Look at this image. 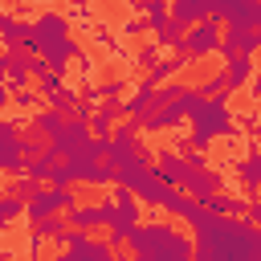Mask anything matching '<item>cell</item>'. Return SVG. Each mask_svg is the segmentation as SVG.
Segmentation results:
<instances>
[{
    "instance_id": "obj_1",
    "label": "cell",
    "mask_w": 261,
    "mask_h": 261,
    "mask_svg": "<svg viewBox=\"0 0 261 261\" xmlns=\"http://www.w3.org/2000/svg\"><path fill=\"white\" fill-rule=\"evenodd\" d=\"M196 261H261V228L208 212L196 224Z\"/></svg>"
},
{
    "instance_id": "obj_2",
    "label": "cell",
    "mask_w": 261,
    "mask_h": 261,
    "mask_svg": "<svg viewBox=\"0 0 261 261\" xmlns=\"http://www.w3.org/2000/svg\"><path fill=\"white\" fill-rule=\"evenodd\" d=\"M33 53H41V57L49 61V69L65 77L69 61L82 57V45L69 37V20H65V16L41 12V16L33 20Z\"/></svg>"
},
{
    "instance_id": "obj_3",
    "label": "cell",
    "mask_w": 261,
    "mask_h": 261,
    "mask_svg": "<svg viewBox=\"0 0 261 261\" xmlns=\"http://www.w3.org/2000/svg\"><path fill=\"white\" fill-rule=\"evenodd\" d=\"M126 249H135V257H179L192 261V241L184 232H175V224H139L126 241Z\"/></svg>"
},
{
    "instance_id": "obj_4",
    "label": "cell",
    "mask_w": 261,
    "mask_h": 261,
    "mask_svg": "<svg viewBox=\"0 0 261 261\" xmlns=\"http://www.w3.org/2000/svg\"><path fill=\"white\" fill-rule=\"evenodd\" d=\"M188 122H192V143H196V151H204L212 139L237 130V118H232V110H228L224 98H204L200 110L188 114Z\"/></svg>"
},
{
    "instance_id": "obj_5",
    "label": "cell",
    "mask_w": 261,
    "mask_h": 261,
    "mask_svg": "<svg viewBox=\"0 0 261 261\" xmlns=\"http://www.w3.org/2000/svg\"><path fill=\"white\" fill-rule=\"evenodd\" d=\"M77 208V192L73 188H53V184H45L29 204H24V220H29V228L33 224H41V220H49V216H65V212H73Z\"/></svg>"
},
{
    "instance_id": "obj_6",
    "label": "cell",
    "mask_w": 261,
    "mask_h": 261,
    "mask_svg": "<svg viewBox=\"0 0 261 261\" xmlns=\"http://www.w3.org/2000/svg\"><path fill=\"white\" fill-rule=\"evenodd\" d=\"M110 196H114V220L106 224V241L118 249V245H126L130 232L139 228V200H135L130 188H114Z\"/></svg>"
},
{
    "instance_id": "obj_7",
    "label": "cell",
    "mask_w": 261,
    "mask_h": 261,
    "mask_svg": "<svg viewBox=\"0 0 261 261\" xmlns=\"http://www.w3.org/2000/svg\"><path fill=\"white\" fill-rule=\"evenodd\" d=\"M179 192L192 196V200H200V204L220 192V175L208 167L204 151H192V155H188V171H184V179H179Z\"/></svg>"
},
{
    "instance_id": "obj_8",
    "label": "cell",
    "mask_w": 261,
    "mask_h": 261,
    "mask_svg": "<svg viewBox=\"0 0 261 261\" xmlns=\"http://www.w3.org/2000/svg\"><path fill=\"white\" fill-rule=\"evenodd\" d=\"M20 122L16 118H8V114H0V171L4 175H24V151H20Z\"/></svg>"
},
{
    "instance_id": "obj_9",
    "label": "cell",
    "mask_w": 261,
    "mask_h": 261,
    "mask_svg": "<svg viewBox=\"0 0 261 261\" xmlns=\"http://www.w3.org/2000/svg\"><path fill=\"white\" fill-rule=\"evenodd\" d=\"M220 37H224V24L208 16V20H200V24L188 29L179 53H184V57H196V61H200V57H212V53H220Z\"/></svg>"
},
{
    "instance_id": "obj_10",
    "label": "cell",
    "mask_w": 261,
    "mask_h": 261,
    "mask_svg": "<svg viewBox=\"0 0 261 261\" xmlns=\"http://www.w3.org/2000/svg\"><path fill=\"white\" fill-rule=\"evenodd\" d=\"M33 49H4L0 53V82L16 94V90H29V77H33Z\"/></svg>"
},
{
    "instance_id": "obj_11",
    "label": "cell",
    "mask_w": 261,
    "mask_h": 261,
    "mask_svg": "<svg viewBox=\"0 0 261 261\" xmlns=\"http://www.w3.org/2000/svg\"><path fill=\"white\" fill-rule=\"evenodd\" d=\"M94 139V130H90V122H82V118H65V126L49 139V151L53 155H61V159H73V155H82L86 151V143Z\"/></svg>"
},
{
    "instance_id": "obj_12",
    "label": "cell",
    "mask_w": 261,
    "mask_h": 261,
    "mask_svg": "<svg viewBox=\"0 0 261 261\" xmlns=\"http://www.w3.org/2000/svg\"><path fill=\"white\" fill-rule=\"evenodd\" d=\"M110 220H114V196H102L98 204H77V208L65 216L69 228H86V232H90V228H106Z\"/></svg>"
},
{
    "instance_id": "obj_13",
    "label": "cell",
    "mask_w": 261,
    "mask_h": 261,
    "mask_svg": "<svg viewBox=\"0 0 261 261\" xmlns=\"http://www.w3.org/2000/svg\"><path fill=\"white\" fill-rule=\"evenodd\" d=\"M253 49H261V33L257 29H224V37H220V57L224 61H232L241 53L253 57Z\"/></svg>"
},
{
    "instance_id": "obj_14",
    "label": "cell",
    "mask_w": 261,
    "mask_h": 261,
    "mask_svg": "<svg viewBox=\"0 0 261 261\" xmlns=\"http://www.w3.org/2000/svg\"><path fill=\"white\" fill-rule=\"evenodd\" d=\"M53 261H118L114 257V245L102 237V241H82V245H69V249H61Z\"/></svg>"
},
{
    "instance_id": "obj_15",
    "label": "cell",
    "mask_w": 261,
    "mask_h": 261,
    "mask_svg": "<svg viewBox=\"0 0 261 261\" xmlns=\"http://www.w3.org/2000/svg\"><path fill=\"white\" fill-rule=\"evenodd\" d=\"M155 106H159V86L143 77V82L135 86V98H130V102L122 106V114H126V118H139V122H143V118H147V114H151Z\"/></svg>"
},
{
    "instance_id": "obj_16",
    "label": "cell",
    "mask_w": 261,
    "mask_h": 261,
    "mask_svg": "<svg viewBox=\"0 0 261 261\" xmlns=\"http://www.w3.org/2000/svg\"><path fill=\"white\" fill-rule=\"evenodd\" d=\"M184 171H188V155H179V151H171V147H163V151L155 155V175H159L163 184H171V188H179V179H184Z\"/></svg>"
},
{
    "instance_id": "obj_17",
    "label": "cell",
    "mask_w": 261,
    "mask_h": 261,
    "mask_svg": "<svg viewBox=\"0 0 261 261\" xmlns=\"http://www.w3.org/2000/svg\"><path fill=\"white\" fill-rule=\"evenodd\" d=\"M167 8H171V20L184 24V29H192V24H200V20L212 16L208 0H167Z\"/></svg>"
},
{
    "instance_id": "obj_18",
    "label": "cell",
    "mask_w": 261,
    "mask_h": 261,
    "mask_svg": "<svg viewBox=\"0 0 261 261\" xmlns=\"http://www.w3.org/2000/svg\"><path fill=\"white\" fill-rule=\"evenodd\" d=\"M253 57L249 53H241V57H232V61H224V69H220V77H224V90L232 94V90H241V86H249L253 82Z\"/></svg>"
},
{
    "instance_id": "obj_19",
    "label": "cell",
    "mask_w": 261,
    "mask_h": 261,
    "mask_svg": "<svg viewBox=\"0 0 261 261\" xmlns=\"http://www.w3.org/2000/svg\"><path fill=\"white\" fill-rule=\"evenodd\" d=\"M118 114H122V102H118V98H102V102L94 106V114H90V130L110 139V135H114V118H118Z\"/></svg>"
},
{
    "instance_id": "obj_20",
    "label": "cell",
    "mask_w": 261,
    "mask_h": 261,
    "mask_svg": "<svg viewBox=\"0 0 261 261\" xmlns=\"http://www.w3.org/2000/svg\"><path fill=\"white\" fill-rule=\"evenodd\" d=\"M184 118H188V114H184V106H179V102H171V106H155L139 126H143V130H171V126H175V122H184Z\"/></svg>"
},
{
    "instance_id": "obj_21",
    "label": "cell",
    "mask_w": 261,
    "mask_h": 261,
    "mask_svg": "<svg viewBox=\"0 0 261 261\" xmlns=\"http://www.w3.org/2000/svg\"><path fill=\"white\" fill-rule=\"evenodd\" d=\"M61 155H53L49 147L41 151V155H33V159H24V175L33 179V184H49V175H53V163H57Z\"/></svg>"
},
{
    "instance_id": "obj_22",
    "label": "cell",
    "mask_w": 261,
    "mask_h": 261,
    "mask_svg": "<svg viewBox=\"0 0 261 261\" xmlns=\"http://www.w3.org/2000/svg\"><path fill=\"white\" fill-rule=\"evenodd\" d=\"M204 208L212 212V216H241V212H249V200L245 196H208L204 200Z\"/></svg>"
},
{
    "instance_id": "obj_23",
    "label": "cell",
    "mask_w": 261,
    "mask_h": 261,
    "mask_svg": "<svg viewBox=\"0 0 261 261\" xmlns=\"http://www.w3.org/2000/svg\"><path fill=\"white\" fill-rule=\"evenodd\" d=\"M237 171H241L245 192H249V196H257V192H261V151H249V155L237 163Z\"/></svg>"
},
{
    "instance_id": "obj_24",
    "label": "cell",
    "mask_w": 261,
    "mask_h": 261,
    "mask_svg": "<svg viewBox=\"0 0 261 261\" xmlns=\"http://www.w3.org/2000/svg\"><path fill=\"white\" fill-rule=\"evenodd\" d=\"M184 37H188V29H184V24H175L171 16L155 29V45H159V49H184Z\"/></svg>"
},
{
    "instance_id": "obj_25",
    "label": "cell",
    "mask_w": 261,
    "mask_h": 261,
    "mask_svg": "<svg viewBox=\"0 0 261 261\" xmlns=\"http://www.w3.org/2000/svg\"><path fill=\"white\" fill-rule=\"evenodd\" d=\"M184 65H188V57H184V53H175V57H163L159 65H151V69H147V82L163 86V82H167V77H175V73H179Z\"/></svg>"
},
{
    "instance_id": "obj_26",
    "label": "cell",
    "mask_w": 261,
    "mask_h": 261,
    "mask_svg": "<svg viewBox=\"0 0 261 261\" xmlns=\"http://www.w3.org/2000/svg\"><path fill=\"white\" fill-rule=\"evenodd\" d=\"M61 126H65V114H57V110H37L33 114V130L45 135V139H53Z\"/></svg>"
},
{
    "instance_id": "obj_27",
    "label": "cell",
    "mask_w": 261,
    "mask_h": 261,
    "mask_svg": "<svg viewBox=\"0 0 261 261\" xmlns=\"http://www.w3.org/2000/svg\"><path fill=\"white\" fill-rule=\"evenodd\" d=\"M49 184H53V188H73V184H82V179H77V167H73L69 159H57V163H53Z\"/></svg>"
},
{
    "instance_id": "obj_28",
    "label": "cell",
    "mask_w": 261,
    "mask_h": 261,
    "mask_svg": "<svg viewBox=\"0 0 261 261\" xmlns=\"http://www.w3.org/2000/svg\"><path fill=\"white\" fill-rule=\"evenodd\" d=\"M139 8L147 12V29H151V33H155V29H159V24H163V20L171 16L167 0H139Z\"/></svg>"
},
{
    "instance_id": "obj_29",
    "label": "cell",
    "mask_w": 261,
    "mask_h": 261,
    "mask_svg": "<svg viewBox=\"0 0 261 261\" xmlns=\"http://www.w3.org/2000/svg\"><path fill=\"white\" fill-rule=\"evenodd\" d=\"M77 102H82V94H77L73 86H65L61 94H53V98H49V110H57V114H65V118H69Z\"/></svg>"
},
{
    "instance_id": "obj_30",
    "label": "cell",
    "mask_w": 261,
    "mask_h": 261,
    "mask_svg": "<svg viewBox=\"0 0 261 261\" xmlns=\"http://www.w3.org/2000/svg\"><path fill=\"white\" fill-rule=\"evenodd\" d=\"M16 216H24V200H16V196L0 192V232H4V224H8V220H16Z\"/></svg>"
},
{
    "instance_id": "obj_31",
    "label": "cell",
    "mask_w": 261,
    "mask_h": 261,
    "mask_svg": "<svg viewBox=\"0 0 261 261\" xmlns=\"http://www.w3.org/2000/svg\"><path fill=\"white\" fill-rule=\"evenodd\" d=\"M65 86H69V82H65L61 73H53V69H49L45 77H37V94H41V98H53V94H61Z\"/></svg>"
},
{
    "instance_id": "obj_32",
    "label": "cell",
    "mask_w": 261,
    "mask_h": 261,
    "mask_svg": "<svg viewBox=\"0 0 261 261\" xmlns=\"http://www.w3.org/2000/svg\"><path fill=\"white\" fill-rule=\"evenodd\" d=\"M41 188H45V184H33L29 175H16V179H12V188H8V196H16V200H24V204H29Z\"/></svg>"
},
{
    "instance_id": "obj_33",
    "label": "cell",
    "mask_w": 261,
    "mask_h": 261,
    "mask_svg": "<svg viewBox=\"0 0 261 261\" xmlns=\"http://www.w3.org/2000/svg\"><path fill=\"white\" fill-rule=\"evenodd\" d=\"M163 61V49L159 45H147V49H139V57H135V65H143V69H151V65H159Z\"/></svg>"
},
{
    "instance_id": "obj_34",
    "label": "cell",
    "mask_w": 261,
    "mask_h": 261,
    "mask_svg": "<svg viewBox=\"0 0 261 261\" xmlns=\"http://www.w3.org/2000/svg\"><path fill=\"white\" fill-rule=\"evenodd\" d=\"M200 94H204V98H228V90H224V77H220V73H216V77H208V82L200 86Z\"/></svg>"
},
{
    "instance_id": "obj_35",
    "label": "cell",
    "mask_w": 261,
    "mask_h": 261,
    "mask_svg": "<svg viewBox=\"0 0 261 261\" xmlns=\"http://www.w3.org/2000/svg\"><path fill=\"white\" fill-rule=\"evenodd\" d=\"M126 94V82L122 77H114V82H102L98 86V98H122Z\"/></svg>"
},
{
    "instance_id": "obj_36",
    "label": "cell",
    "mask_w": 261,
    "mask_h": 261,
    "mask_svg": "<svg viewBox=\"0 0 261 261\" xmlns=\"http://www.w3.org/2000/svg\"><path fill=\"white\" fill-rule=\"evenodd\" d=\"M37 98H41L37 90H16V94H12V102H16L20 110H33V106H37Z\"/></svg>"
},
{
    "instance_id": "obj_37",
    "label": "cell",
    "mask_w": 261,
    "mask_h": 261,
    "mask_svg": "<svg viewBox=\"0 0 261 261\" xmlns=\"http://www.w3.org/2000/svg\"><path fill=\"white\" fill-rule=\"evenodd\" d=\"M122 33H126V37H143V33H151V29H147V16H143V20H139V16H135V20H122Z\"/></svg>"
},
{
    "instance_id": "obj_38",
    "label": "cell",
    "mask_w": 261,
    "mask_h": 261,
    "mask_svg": "<svg viewBox=\"0 0 261 261\" xmlns=\"http://www.w3.org/2000/svg\"><path fill=\"white\" fill-rule=\"evenodd\" d=\"M208 8H212V20H228V8H232V0H208Z\"/></svg>"
},
{
    "instance_id": "obj_39",
    "label": "cell",
    "mask_w": 261,
    "mask_h": 261,
    "mask_svg": "<svg viewBox=\"0 0 261 261\" xmlns=\"http://www.w3.org/2000/svg\"><path fill=\"white\" fill-rule=\"evenodd\" d=\"M41 245H45V237H29V245H24V253H29V261H41Z\"/></svg>"
},
{
    "instance_id": "obj_40",
    "label": "cell",
    "mask_w": 261,
    "mask_h": 261,
    "mask_svg": "<svg viewBox=\"0 0 261 261\" xmlns=\"http://www.w3.org/2000/svg\"><path fill=\"white\" fill-rule=\"evenodd\" d=\"M245 216H249V224H253V228H261V200H253Z\"/></svg>"
},
{
    "instance_id": "obj_41",
    "label": "cell",
    "mask_w": 261,
    "mask_h": 261,
    "mask_svg": "<svg viewBox=\"0 0 261 261\" xmlns=\"http://www.w3.org/2000/svg\"><path fill=\"white\" fill-rule=\"evenodd\" d=\"M249 94H253V98H261V69L253 73V82H249Z\"/></svg>"
},
{
    "instance_id": "obj_42",
    "label": "cell",
    "mask_w": 261,
    "mask_h": 261,
    "mask_svg": "<svg viewBox=\"0 0 261 261\" xmlns=\"http://www.w3.org/2000/svg\"><path fill=\"white\" fill-rule=\"evenodd\" d=\"M8 102H12V90L0 82V114H4V106H8Z\"/></svg>"
},
{
    "instance_id": "obj_43",
    "label": "cell",
    "mask_w": 261,
    "mask_h": 261,
    "mask_svg": "<svg viewBox=\"0 0 261 261\" xmlns=\"http://www.w3.org/2000/svg\"><path fill=\"white\" fill-rule=\"evenodd\" d=\"M12 20H16V16H8V12H4V8H0V37H4V33H8V24H12Z\"/></svg>"
},
{
    "instance_id": "obj_44",
    "label": "cell",
    "mask_w": 261,
    "mask_h": 261,
    "mask_svg": "<svg viewBox=\"0 0 261 261\" xmlns=\"http://www.w3.org/2000/svg\"><path fill=\"white\" fill-rule=\"evenodd\" d=\"M257 33H261V8H257Z\"/></svg>"
},
{
    "instance_id": "obj_45",
    "label": "cell",
    "mask_w": 261,
    "mask_h": 261,
    "mask_svg": "<svg viewBox=\"0 0 261 261\" xmlns=\"http://www.w3.org/2000/svg\"><path fill=\"white\" fill-rule=\"evenodd\" d=\"M12 4H29V0H12Z\"/></svg>"
},
{
    "instance_id": "obj_46",
    "label": "cell",
    "mask_w": 261,
    "mask_h": 261,
    "mask_svg": "<svg viewBox=\"0 0 261 261\" xmlns=\"http://www.w3.org/2000/svg\"><path fill=\"white\" fill-rule=\"evenodd\" d=\"M37 4H49V0H37Z\"/></svg>"
},
{
    "instance_id": "obj_47",
    "label": "cell",
    "mask_w": 261,
    "mask_h": 261,
    "mask_svg": "<svg viewBox=\"0 0 261 261\" xmlns=\"http://www.w3.org/2000/svg\"><path fill=\"white\" fill-rule=\"evenodd\" d=\"M257 8H261V0H257Z\"/></svg>"
},
{
    "instance_id": "obj_48",
    "label": "cell",
    "mask_w": 261,
    "mask_h": 261,
    "mask_svg": "<svg viewBox=\"0 0 261 261\" xmlns=\"http://www.w3.org/2000/svg\"><path fill=\"white\" fill-rule=\"evenodd\" d=\"M130 4H139V0H130Z\"/></svg>"
}]
</instances>
